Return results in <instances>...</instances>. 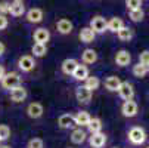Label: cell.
<instances>
[{
    "mask_svg": "<svg viewBox=\"0 0 149 148\" xmlns=\"http://www.w3.org/2000/svg\"><path fill=\"white\" fill-rule=\"evenodd\" d=\"M5 51H6V46L3 45V41H0V56L5 53Z\"/></svg>",
    "mask_w": 149,
    "mask_h": 148,
    "instance_id": "8d00e7d4",
    "label": "cell"
},
{
    "mask_svg": "<svg viewBox=\"0 0 149 148\" xmlns=\"http://www.w3.org/2000/svg\"><path fill=\"white\" fill-rule=\"evenodd\" d=\"M124 27V22H123V19L121 18H111L109 21H108V25H106V28H108L109 31H112V33H117L118 30H121Z\"/></svg>",
    "mask_w": 149,
    "mask_h": 148,
    "instance_id": "603a6c76",
    "label": "cell"
},
{
    "mask_svg": "<svg viewBox=\"0 0 149 148\" xmlns=\"http://www.w3.org/2000/svg\"><path fill=\"white\" fill-rule=\"evenodd\" d=\"M133 74H134L136 77H139V79H143V77L148 74V71H146L145 65L137 64V65H134V67H133Z\"/></svg>",
    "mask_w": 149,
    "mask_h": 148,
    "instance_id": "f546056e",
    "label": "cell"
},
{
    "mask_svg": "<svg viewBox=\"0 0 149 148\" xmlns=\"http://www.w3.org/2000/svg\"><path fill=\"white\" fill-rule=\"evenodd\" d=\"M130 61H132V55L127 52V51H118L117 55H115V62H117V65L120 67H127L130 64Z\"/></svg>",
    "mask_w": 149,
    "mask_h": 148,
    "instance_id": "5bb4252c",
    "label": "cell"
},
{
    "mask_svg": "<svg viewBox=\"0 0 149 148\" xmlns=\"http://www.w3.org/2000/svg\"><path fill=\"white\" fill-rule=\"evenodd\" d=\"M13 2H24V0H13Z\"/></svg>",
    "mask_w": 149,
    "mask_h": 148,
    "instance_id": "ab89813d",
    "label": "cell"
},
{
    "mask_svg": "<svg viewBox=\"0 0 149 148\" xmlns=\"http://www.w3.org/2000/svg\"><path fill=\"white\" fill-rule=\"evenodd\" d=\"M33 39H34L36 43H43V45H46L47 41H49V39H50V33H49L47 28H37V30L34 31V34H33Z\"/></svg>",
    "mask_w": 149,
    "mask_h": 148,
    "instance_id": "30bf717a",
    "label": "cell"
},
{
    "mask_svg": "<svg viewBox=\"0 0 149 148\" xmlns=\"http://www.w3.org/2000/svg\"><path fill=\"white\" fill-rule=\"evenodd\" d=\"M43 113H45V110H43V105L40 102H31L27 107V114L31 119H40L43 116Z\"/></svg>",
    "mask_w": 149,
    "mask_h": 148,
    "instance_id": "ba28073f",
    "label": "cell"
},
{
    "mask_svg": "<svg viewBox=\"0 0 149 148\" xmlns=\"http://www.w3.org/2000/svg\"><path fill=\"white\" fill-rule=\"evenodd\" d=\"M95 37H96V34L93 33V30L90 27L81 28V31H80V40L83 41V43H92V41L95 40Z\"/></svg>",
    "mask_w": 149,
    "mask_h": 148,
    "instance_id": "ac0fdd59",
    "label": "cell"
},
{
    "mask_svg": "<svg viewBox=\"0 0 149 148\" xmlns=\"http://www.w3.org/2000/svg\"><path fill=\"white\" fill-rule=\"evenodd\" d=\"M117 36H118V39L123 40V41H129V40H132V37H133V31H132V28H129V27L124 25L121 30L117 31Z\"/></svg>",
    "mask_w": 149,
    "mask_h": 148,
    "instance_id": "484cf974",
    "label": "cell"
},
{
    "mask_svg": "<svg viewBox=\"0 0 149 148\" xmlns=\"http://www.w3.org/2000/svg\"><path fill=\"white\" fill-rule=\"evenodd\" d=\"M77 65H78L77 59H74V58H67L65 61L62 62V71L65 73V74H68V76H72V73H74L75 68H77Z\"/></svg>",
    "mask_w": 149,
    "mask_h": 148,
    "instance_id": "2e32d148",
    "label": "cell"
},
{
    "mask_svg": "<svg viewBox=\"0 0 149 148\" xmlns=\"http://www.w3.org/2000/svg\"><path fill=\"white\" fill-rule=\"evenodd\" d=\"M31 51H33L34 56H38V58L45 56V55L47 53V48H46V45H43V43H34L33 48H31Z\"/></svg>",
    "mask_w": 149,
    "mask_h": 148,
    "instance_id": "83f0119b",
    "label": "cell"
},
{
    "mask_svg": "<svg viewBox=\"0 0 149 148\" xmlns=\"http://www.w3.org/2000/svg\"><path fill=\"white\" fill-rule=\"evenodd\" d=\"M56 28L61 34H70L72 31V22L70 19H65V18H62L59 19L58 22H56Z\"/></svg>",
    "mask_w": 149,
    "mask_h": 148,
    "instance_id": "e0dca14e",
    "label": "cell"
},
{
    "mask_svg": "<svg viewBox=\"0 0 149 148\" xmlns=\"http://www.w3.org/2000/svg\"><path fill=\"white\" fill-rule=\"evenodd\" d=\"M84 86H86L89 90H96V89H99V86H100V80H99V77H96V76H89L86 80H84Z\"/></svg>",
    "mask_w": 149,
    "mask_h": 148,
    "instance_id": "d4e9b609",
    "label": "cell"
},
{
    "mask_svg": "<svg viewBox=\"0 0 149 148\" xmlns=\"http://www.w3.org/2000/svg\"><path fill=\"white\" fill-rule=\"evenodd\" d=\"M18 67H19V70H22V71L28 73V71L34 70V67H36V61H34L33 56H30V55H24V56H21V58L18 59Z\"/></svg>",
    "mask_w": 149,
    "mask_h": 148,
    "instance_id": "5b68a950",
    "label": "cell"
},
{
    "mask_svg": "<svg viewBox=\"0 0 149 148\" xmlns=\"http://www.w3.org/2000/svg\"><path fill=\"white\" fill-rule=\"evenodd\" d=\"M2 83V88L3 89H8V90H12L18 86H21V76L15 71H10V73H5L3 79L0 80Z\"/></svg>",
    "mask_w": 149,
    "mask_h": 148,
    "instance_id": "6da1fadb",
    "label": "cell"
},
{
    "mask_svg": "<svg viewBox=\"0 0 149 148\" xmlns=\"http://www.w3.org/2000/svg\"><path fill=\"white\" fill-rule=\"evenodd\" d=\"M75 98L80 104H89V101L92 99V90H89L86 86H78L75 89Z\"/></svg>",
    "mask_w": 149,
    "mask_h": 148,
    "instance_id": "52a82bcc",
    "label": "cell"
},
{
    "mask_svg": "<svg viewBox=\"0 0 149 148\" xmlns=\"http://www.w3.org/2000/svg\"><path fill=\"white\" fill-rule=\"evenodd\" d=\"M139 64H142V65H148L149 64V51H143L140 55H139Z\"/></svg>",
    "mask_w": 149,
    "mask_h": 148,
    "instance_id": "836d02e7",
    "label": "cell"
},
{
    "mask_svg": "<svg viewBox=\"0 0 149 148\" xmlns=\"http://www.w3.org/2000/svg\"><path fill=\"white\" fill-rule=\"evenodd\" d=\"M129 141L134 145H140L146 141V132L139 126H134L129 130Z\"/></svg>",
    "mask_w": 149,
    "mask_h": 148,
    "instance_id": "7a4b0ae2",
    "label": "cell"
},
{
    "mask_svg": "<svg viewBox=\"0 0 149 148\" xmlns=\"http://www.w3.org/2000/svg\"><path fill=\"white\" fill-rule=\"evenodd\" d=\"M74 119H75V124L80 126V128H83V126H87L89 124V121H90L92 117H90V114L87 111H78L77 116H74Z\"/></svg>",
    "mask_w": 149,
    "mask_h": 148,
    "instance_id": "7402d4cb",
    "label": "cell"
},
{
    "mask_svg": "<svg viewBox=\"0 0 149 148\" xmlns=\"http://www.w3.org/2000/svg\"><path fill=\"white\" fill-rule=\"evenodd\" d=\"M43 147H45L43 139H40V138H33L28 142V148H43Z\"/></svg>",
    "mask_w": 149,
    "mask_h": 148,
    "instance_id": "d6a6232c",
    "label": "cell"
},
{
    "mask_svg": "<svg viewBox=\"0 0 149 148\" xmlns=\"http://www.w3.org/2000/svg\"><path fill=\"white\" fill-rule=\"evenodd\" d=\"M117 92L120 93V98L124 99V101L133 99V96H134V88H133V84L129 83V81H121Z\"/></svg>",
    "mask_w": 149,
    "mask_h": 148,
    "instance_id": "277c9868",
    "label": "cell"
},
{
    "mask_svg": "<svg viewBox=\"0 0 149 148\" xmlns=\"http://www.w3.org/2000/svg\"><path fill=\"white\" fill-rule=\"evenodd\" d=\"M27 96H28V92L24 86H18V88L10 90V99L13 102H22L27 99Z\"/></svg>",
    "mask_w": 149,
    "mask_h": 148,
    "instance_id": "9c48e42d",
    "label": "cell"
},
{
    "mask_svg": "<svg viewBox=\"0 0 149 148\" xmlns=\"http://www.w3.org/2000/svg\"><path fill=\"white\" fill-rule=\"evenodd\" d=\"M0 142H2V141H0Z\"/></svg>",
    "mask_w": 149,
    "mask_h": 148,
    "instance_id": "60d3db41",
    "label": "cell"
},
{
    "mask_svg": "<svg viewBox=\"0 0 149 148\" xmlns=\"http://www.w3.org/2000/svg\"><path fill=\"white\" fill-rule=\"evenodd\" d=\"M81 59L84 64H95L97 61V53L93 49H84L81 53Z\"/></svg>",
    "mask_w": 149,
    "mask_h": 148,
    "instance_id": "ffe728a7",
    "label": "cell"
},
{
    "mask_svg": "<svg viewBox=\"0 0 149 148\" xmlns=\"http://www.w3.org/2000/svg\"><path fill=\"white\" fill-rule=\"evenodd\" d=\"M27 21L31 24H38L43 21V11L40 8H33L27 12Z\"/></svg>",
    "mask_w": 149,
    "mask_h": 148,
    "instance_id": "8fae6325",
    "label": "cell"
},
{
    "mask_svg": "<svg viewBox=\"0 0 149 148\" xmlns=\"http://www.w3.org/2000/svg\"><path fill=\"white\" fill-rule=\"evenodd\" d=\"M121 84V80L117 77V76H109L108 79L105 80V88L108 89L109 92H117L118 88Z\"/></svg>",
    "mask_w": 149,
    "mask_h": 148,
    "instance_id": "d6986e66",
    "label": "cell"
},
{
    "mask_svg": "<svg viewBox=\"0 0 149 148\" xmlns=\"http://www.w3.org/2000/svg\"><path fill=\"white\" fill-rule=\"evenodd\" d=\"M125 5L129 11H134V9H140L142 6V0H125Z\"/></svg>",
    "mask_w": 149,
    "mask_h": 148,
    "instance_id": "1f68e13d",
    "label": "cell"
},
{
    "mask_svg": "<svg viewBox=\"0 0 149 148\" xmlns=\"http://www.w3.org/2000/svg\"><path fill=\"white\" fill-rule=\"evenodd\" d=\"M86 132H84L81 128H78V129H74L72 130V133H71V141L74 142V144H83L84 141H86Z\"/></svg>",
    "mask_w": 149,
    "mask_h": 148,
    "instance_id": "cb8c5ba5",
    "label": "cell"
},
{
    "mask_svg": "<svg viewBox=\"0 0 149 148\" xmlns=\"http://www.w3.org/2000/svg\"><path fill=\"white\" fill-rule=\"evenodd\" d=\"M148 148H149V147H148Z\"/></svg>",
    "mask_w": 149,
    "mask_h": 148,
    "instance_id": "b9f144b4",
    "label": "cell"
},
{
    "mask_svg": "<svg viewBox=\"0 0 149 148\" xmlns=\"http://www.w3.org/2000/svg\"><path fill=\"white\" fill-rule=\"evenodd\" d=\"M106 25H108V21H106L103 16L97 15V16H93V19L90 21V28L93 30L95 34H102L105 33L106 30Z\"/></svg>",
    "mask_w": 149,
    "mask_h": 148,
    "instance_id": "3957f363",
    "label": "cell"
},
{
    "mask_svg": "<svg viewBox=\"0 0 149 148\" xmlns=\"http://www.w3.org/2000/svg\"><path fill=\"white\" fill-rule=\"evenodd\" d=\"M137 110H139V107H137V104H136L133 99L124 101L123 107H121V113H123V116H125V117H134V116L137 114Z\"/></svg>",
    "mask_w": 149,
    "mask_h": 148,
    "instance_id": "8992f818",
    "label": "cell"
},
{
    "mask_svg": "<svg viewBox=\"0 0 149 148\" xmlns=\"http://www.w3.org/2000/svg\"><path fill=\"white\" fill-rule=\"evenodd\" d=\"M87 129H89L92 133L102 132V120H100V119H90V121H89V124H87Z\"/></svg>",
    "mask_w": 149,
    "mask_h": 148,
    "instance_id": "4316f807",
    "label": "cell"
},
{
    "mask_svg": "<svg viewBox=\"0 0 149 148\" xmlns=\"http://www.w3.org/2000/svg\"><path fill=\"white\" fill-rule=\"evenodd\" d=\"M9 13L15 18L18 16H22L25 13V6H24V2H12L9 5Z\"/></svg>",
    "mask_w": 149,
    "mask_h": 148,
    "instance_id": "9a60e30c",
    "label": "cell"
},
{
    "mask_svg": "<svg viewBox=\"0 0 149 148\" xmlns=\"http://www.w3.org/2000/svg\"><path fill=\"white\" fill-rule=\"evenodd\" d=\"M9 2H6V0H3V2H0V15H6L9 13Z\"/></svg>",
    "mask_w": 149,
    "mask_h": 148,
    "instance_id": "e575fe53",
    "label": "cell"
},
{
    "mask_svg": "<svg viewBox=\"0 0 149 148\" xmlns=\"http://www.w3.org/2000/svg\"><path fill=\"white\" fill-rule=\"evenodd\" d=\"M3 76H5V67H3V65H0V80L3 79Z\"/></svg>",
    "mask_w": 149,
    "mask_h": 148,
    "instance_id": "74e56055",
    "label": "cell"
},
{
    "mask_svg": "<svg viewBox=\"0 0 149 148\" xmlns=\"http://www.w3.org/2000/svg\"><path fill=\"white\" fill-rule=\"evenodd\" d=\"M89 144H90V147H93V148H102V147L106 144V135L102 133V132L92 133V136L89 138Z\"/></svg>",
    "mask_w": 149,
    "mask_h": 148,
    "instance_id": "7c38bea8",
    "label": "cell"
},
{
    "mask_svg": "<svg viewBox=\"0 0 149 148\" xmlns=\"http://www.w3.org/2000/svg\"><path fill=\"white\" fill-rule=\"evenodd\" d=\"M10 136V128L8 124H0V141H6Z\"/></svg>",
    "mask_w": 149,
    "mask_h": 148,
    "instance_id": "4dcf8cb0",
    "label": "cell"
},
{
    "mask_svg": "<svg viewBox=\"0 0 149 148\" xmlns=\"http://www.w3.org/2000/svg\"><path fill=\"white\" fill-rule=\"evenodd\" d=\"M58 124H59V128H62V129H71V128H74V126H77L75 124V119L71 114H62L58 119Z\"/></svg>",
    "mask_w": 149,
    "mask_h": 148,
    "instance_id": "4fadbf2b",
    "label": "cell"
},
{
    "mask_svg": "<svg viewBox=\"0 0 149 148\" xmlns=\"http://www.w3.org/2000/svg\"><path fill=\"white\" fill-rule=\"evenodd\" d=\"M0 148H12V147H9V145H0Z\"/></svg>",
    "mask_w": 149,
    "mask_h": 148,
    "instance_id": "f35d334b",
    "label": "cell"
},
{
    "mask_svg": "<svg viewBox=\"0 0 149 148\" xmlns=\"http://www.w3.org/2000/svg\"><path fill=\"white\" fill-rule=\"evenodd\" d=\"M129 16H130V19L133 21V22H140V21L143 19V16H145V12L142 11V8L134 9V11H129Z\"/></svg>",
    "mask_w": 149,
    "mask_h": 148,
    "instance_id": "f1b7e54d",
    "label": "cell"
},
{
    "mask_svg": "<svg viewBox=\"0 0 149 148\" xmlns=\"http://www.w3.org/2000/svg\"><path fill=\"white\" fill-rule=\"evenodd\" d=\"M9 25V21L6 18V15H0V31L2 30H6Z\"/></svg>",
    "mask_w": 149,
    "mask_h": 148,
    "instance_id": "d590c367",
    "label": "cell"
},
{
    "mask_svg": "<svg viewBox=\"0 0 149 148\" xmlns=\"http://www.w3.org/2000/svg\"><path fill=\"white\" fill-rule=\"evenodd\" d=\"M72 76H74V79L75 80H78V81H84L87 77H89V68L86 67V65H77V68H75V71L72 73Z\"/></svg>",
    "mask_w": 149,
    "mask_h": 148,
    "instance_id": "44dd1931",
    "label": "cell"
}]
</instances>
